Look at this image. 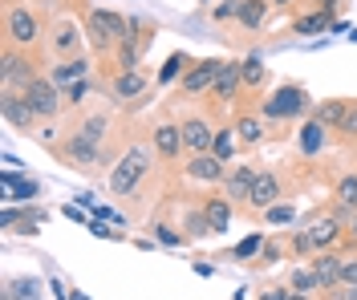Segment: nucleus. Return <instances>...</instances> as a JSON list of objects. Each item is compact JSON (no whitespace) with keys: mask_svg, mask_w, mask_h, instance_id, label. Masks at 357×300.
I'll return each instance as SVG.
<instances>
[{"mask_svg":"<svg viewBox=\"0 0 357 300\" xmlns=\"http://www.w3.org/2000/svg\"><path fill=\"white\" fill-rule=\"evenodd\" d=\"M49 49H53V57L61 61V57H82V33H77V24L73 21H57L49 29Z\"/></svg>","mask_w":357,"mask_h":300,"instance_id":"nucleus-14","label":"nucleus"},{"mask_svg":"<svg viewBox=\"0 0 357 300\" xmlns=\"http://www.w3.org/2000/svg\"><path fill=\"white\" fill-rule=\"evenodd\" d=\"M312 110V97L305 86H296V81H284V86H276V90L264 97V106H260V114L268 122H296V118H305Z\"/></svg>","mask_w":357,"mask_h":300,"instance_id":"nucleus-3","label":"nucleus"},{"mask_svg":"<svg viewBox=\"0 0 357 300\" xmlns=\"http://www.w3.org/2000/svg\"><path fill=\"white\" fill-rule=\"evenodd\" d=\"M354 239H357V215H354Z\"/></svg>","mask_w":357,"mask_h":300,"instance_id":"nucleus-51","label":"nucleus"},{"mask_svg":"<svg viewBox=\"0 0 357 300\" xmlns=\"http://www.w3.org/2000/svg\"><path fill=\"white\" fill-rule=\"evenodd\" d=\"M195 4H215V0H195Z\"/></svg>","mask_w":357,"mask_h":300,"instance_id":"nucleus-52","label":"nucleus"},{"mask_svg":"<svg viewBox=\"0 0 357 300\" xmlns=\"http://www.w3.org/2000/svg\"><path fill=\"white\" fill-rule=\"evenodd\" d=\"M312 244H317V252H325V248H333L337 239H341V219H317L309 228Z\"/></svg>","mask_w":357,"mask_h":300,"instance_id":"nucleus-24","label":"nucleus"},{"mask_svg":"<svg viewBox=\"0 0 357 300\" xmlns=\"http://www.w3.org/2000/svg\"><path fill=\"white\" fill-rule=\"evenodd\" d=\"M142 49H146V33H130L126 41H118V70H138Z\"/></svg>","mask_w":357,"mask_h":300,"instance_id":"nucleus-22","label":"nucleus"},{"mask_svg":"<svg viewBox=\"0 0 357 300\" xmlns=\"http://www.w3.org/2000/svg\"><path fill=\"white\" fill-rule=\"evenodd\" d=\"M289 300H309V292H296V288H289Z\"/></svg>","mask_w":357,"mask_h":300,"instance_id":"nucleus-48","label":"nucleus"},{"mask_svg":"<svg viewBox=\"0 0 357 300\" xmlns=\"http://www.w3.org/2000/svg\"><path fill=\"white\" fill-rule=\"evenodd\" d=\"M345 142H354L357 139V106H349V114H345V122H341V130H337Z\"/></svg>","mask_w":357,"mask_h":300,"instance_id":"nucleus-43","label":"nucleus"},{"mask_svg":"<svg viewBox=\"0 0 357 300\" xmlns=\"http://www.w3.org/2000/svg\"><path fill=\"white\" fill-rule=\"evenodd\" d=\"M69 300H89V297H86V292H73V297H69Z\"/></svg>","mask_w":357,"mask_h":300,"instance_id":"nucleus-49","label":"nucleus"},{"mask_svg":"<svg viewBox=\"0 0 357 300\" xmlns=\"http://www.w3.org/2000/svg\"><path fill=\"white\" fill-rule=\"evenodd\" d=\"M333 300H357V284H341L333 292Z\"/></svg>","mask_w":357,"mask_h":300,"instance_id":"nucleus-46","label":"nucleus"},{"mask_svg":"<svg viewBox=\"0 0 357 300\" xmlns=\"http://www.w3.org/2000/svg\"><path fill=\"white\" fill-rule=\"evenodd\" d=\"M151 166H155V146H151V142H134L130 150L114 162L110 191H114V195H134L138 183L151 175Z\"/></svg>","mask_w":357,"mask_h":300,"instance_id":"nucleus-1","label":"nucleus"},{"mask_svg":"<svg viewBox=\"0 0 357 300\" xmlns=\"http://www.w3.org/2000/svg\"><path fill=\"white\" fill-rule=\"evenodd\" d=\"M24 97L33 102V110H37V118H45V122H49V118H57V114H61V102H66V90H61V86H57V81H53V77L45 73V77H37V81H33V86L24 90Z\"/></svg>","mask_w":357,"mask_h":300,"instance_id":"nucleus-6","label":"nucleus"},{"mask_svg":"<svg viewBox=\"0 0 357 300\" xmlns=\"http://www.w3.org/2000/svg\"><path fill=\"white\" fill-rule=\"evenodd\" d=\"M240 8H244V0H215L211 4V21H236L240 17Z\"/></svg>","mask_w":357,"mask_h":300,"instance_id":"nucleus-36","label":"nucleus"},{"mask_svg":"<svg viewBox=\"0 0 357 300\" xmlns=\"http://www.w3.org/2000/svg\"><path fill=\"white\" fill-rule=\"evenodd\" d=\"M4 292H8L13 300H41V297H37V292H41V284H37L33 276H13L8 284H4Z\"/></svg>","mask_w":357,"mask_h":300,"instance_id":"nucleus-31","label":"nucleus"},{"mask_svg":"<svg viewBox=\"0 0 357 300\" xmlns=\"http://www.w3.org/2000/svg\"><path fill=\"white\" fill-rule=\"evenodd\" d=\"M57 155L69 162V166H77V171H98L102 166V146L98 142H86L82 134H69V139H61V146H57Z\"/></svg>","mask_w":357,"mask_h":300,"instance_id":"nucleus-9","label":"nucleus"},{"mask_svg":"<svg viewBox=\"0 0 357 300\" xmlns=\"http://www.w3.org/2000/svg\"><path fill=\"white\" fill-rule=\"evenodd\" d=\"M256 175H260V166L256 162H236L231 171H227V179H223V195L240 207L252 199V187H256Z\"/></svg>","mask_w":357,"mask_h":300,"instance_id":"nucleus-10","label":"nucleus"},{"mask_svg":"<svg viewBox=\"0 0 357 300\" xmlns=\"http://www.w3.org/2000/svg\"><path fill=\"white\" fill-rule=\"evenodd\" d=\"M240 77H244V90H260V86L268 81L264 61H260L256 53H252V57H244V61H240Z\"/></svg>","mask_w":357,"mask_h":300,"instance_id":"nucleus-28","label":"nucleus"},{"mask_svg":"<svg viewBox=\"0 0 357 300\" xmlns=\"http://www.w3.org/2000/svg\"><path fill=\"white\" fill-rule=\"evenodd\" d=\"M264 235H260V231H256V235H248V239H240V244H236V260H252V255H260L264 252Z\"/></svg>","mask_w":357,"mask_h":300,"instance_id":"nucleus-37","label":"nucleus"},{"mask_svg":"<svg viewBox=\"0 0 357 300\" xmlns=\"http://www.w3.org/2000/svg\"><path fill=\"white\" fill-rule=\"evenodd\" d=\"M272 4H280V8H289V4H292V0H272Z\"/></svg>","mask_w":357,"mask_h":300,"instance_id":"nucleus-50","label":"nucleus"},{"mask_svg":"<svg viewBox=\"0 0 357 300\" xmlns=\"http://www.w3.org/2000/svg\"><path fill=\"white\" fill-rule=\"evenodd\" d=\"M264 219L268 223H292V219H296V207H292V203H272V207L264 211Z\"/></svg>","mask_w":357,"mask_h":300,"instance_id":"nucleus-38","label":"nucleus"},{"mask_svg":"<svg viewBox=\"0 0 357 300\" xmlns=\"http://www.w3.org/2000/svg\"><path fill=\"white\" fill-rule=\"evenodd\" d=\"M309 268L317 272V280H321V292H333L337 284H341V252H333V248L309 255Z\"/></svg>","mask_w":357,"mask_h":300,"instance_id":"nucleus-17","label":"nucleus"},{"mask_svg":"<svg viewBox=\"0 0 357 300\" xmlns=\"http://www.w3.org/2000/svg\"><path fill=\"white\" fill-rule=\"evenodd\" d=\"M203 215H207V223H211V231H215V235H223V231L231 228V215H236V203H231L227 195H215V199H207V203H203Z\"/></svg>","mask_w":357,"mask_h":300,"instance_id":"nucleus-20","label":"nucleus"},{"mask_svg":"<svg viewBox=\"0 0 357 300\" xmlns=\"http://www.w3.org/2000/svg\"><path fill=\"white\" fill-rule=\"evenodd\" d=\"M41 73H37V65H33V57L29 53H21V49H4V65H0V81H4V90H29L33 81H37Z\"/></svg>","mask_w":357,"mask_h":300,"instance_id":"nucleus-5","label":"nucleus"},{"mask_svg":"<svg viewBox=\"0 0 357 300\" xmlns=\"http://www.w3.org/2000/svg\"><path fill=\"white\" fill-rule=\"evenodd\" d=\"M4 41L13 49H33L41 41V17L29 4H8L4 8Z\"/></svg>","mask_w":357,"mask_h":300,"instance_id":"nucleus-4","label":"nucleus"},{"mask_svg":"<svg viewBox=\"0 0 357 300\" xmlns=\"http://www.w3.org/2000/svg\"><path fill=\"white\" fill-rule=\"evenodd\" d=\"M73 134H82L86 142H98V146H102L106 134H110V118H106V114H89V118L77 122V130H73Z\"/></svg>","mask_w":357,"mask_h":300,"instance_id":"nucleus-23","label":"nucleus"},{"mask_svg":"<svg viewBox=\"0 0 357 300\" xmlns=\"http://www.w3.org/2000/svg\"><path fill=\"white\" fill-rule=\"evenodd\" d=\"M211 155H215V159H223V162H231V155H236V126H220V130H215Z\"/></svg>","mask_w":357,"mask_h":300,"instance_id":"nucleus-32","label":"nucleus"},{"mask_svg":"<svg viewBox=\"0 0 357 300\" xmlns=\"http://www.w3.org/2000/svg\"><path fill=\"white\" fill-rule=\"evenodd\" d=\"M183 171H187V179H195V183H223V179H227V162L215 159L211 150H207V155H191V162H187Z\"/></svg>","mask_w":357,"mask_h":300,"instance_id":"nucleus-16","label":"nucleus"},{"mask_svg":"<svg viewBox=\"0 0 357 300\" xmlns=\"http://www.w3.org/2000/svg\"><path fill=\"white\" fill-rule=\"evenodd\" d=\"M130 33H134V21L122 17V13H114V8H89L86 13V37L98 53H106L118 41H126Z\"/></svg>","mask_w":357,"mask_h":300,"instance_id":"nucleus-2","label":"nucleus"},{"mask_svg":"<svg viewBox=\"0 0 357 300\" xmlns=\"http://www.w3.org/2000/svg\"><path fill=\"white\" fill-rule=\"evenodd\" d=\"M236 139L244 142V146H260L264 142V122L256 114H240L236 118Z\"/></svg>","mask_w":357,"mask_h":300,"instance_id":"nucleus-26","label":"nucleus"},{"mask_svg":"<svg viewBox=\"0 0 357 300\" xmlns=\"http://www.w3.org/2000/svg\"><path fill=\"white\" fill-rule=\"evenodd\" d=\"M260 300H289V288H268Z\"/></svg>","mask_w":357,"mask_h":300,"instance_id":"nucleus-47","label":"nucleus"},{"mask_svg":"<svg viewBox=\"0 0 357 300\" xmlns=\"http://www.w3.org/2000/svg\"><path fill=\"white\" fill-rule=\"evenodd\" d=\"M329 13H325V8H317V13H305V17H296V21H292V33H296V37H317V33H325V29H329Z\"/></svg>","mask_w":357,"mask_h":300,"instance_id":"nucleus-25","label":"nucleus"},{"mask_svg":"<svg viewBox=\"0 0 357 300\" xmlns=\"http://www.w3.org/2000/svg\"><path fill=\"white\" fill-rule=\"evenodd\" d=\"M337 203L341 207H349V211H357V175H345V179H337Z\"/></svg>","mask_w":357,"mask_h":300,"instance_id":"nucleus-35","label":"nucleus"},{"mask_svg":"<svg viewBox=\"0 0 357 300\" xmlns=\"http://www.w3.org/2000/svg\"><path fill=\"white\" fill-rule=\"evenodd\" d=\"M349 106H354L349 97H325V102L312 110V118H317L325 130H341V122H345V114H349Z\"/></svg>","mask_w":357,"mask_h":300,"instance_id":"nucleus-21","label":"nucleus"},{"mask_svg":"<svg viewBox=\"0 0 357 300\" xmlns=\"http://www.w3.org/2000/svg\"><path fill=\"white\" fill-rule=\"evenodd\" d=\"M223 57H207V61H195L191 70L183 73V81H178V90L187 93V97H199V93H211V86L220 81V73H223Z\"/></svg>","mask_w":357,"mask_h":300,"instance_id":"nucleus-7","label":"nucleus"},{"mask_svg":"<svg viewBox=\"0 0 357 300\" xmlns=\"http://www.w3.org/2000/svg\"><path fill=\"white\" fill-rule=\"evenodd\" d=\"M240 90H244V77H240V61H227V65H223V73H220V81L211 86V97L227 106V102H236V97H240Z\"/></svg>","mask_w":357,"mask_h":300,"instance_id":"nucleus-18","label":"nucleus"},{"mask_svg":"<svg viewBox=\"0 0 357 300\" xmlns=\"http://www.w3.org/2000/svg\"><path fill=\"white\" fill-rule=\"evenodd\" d=\"M86 73H89V61H86V57H66V61L49 65V77H53L61 90H69L73 81H86Z\"/></svg>","mask_w":357,"mask_h":300,"instance_id":"nucleus-19","label":"nucleus"},{"mask_svg":"<svg viewBox=\"0 0 357 300\" xmlns=\"http://www.w3.org/2000/svg\"><path fill=\"white\" fill-rule=\"evenodd\" d=\"M187 70H191V65H187V53H171L167 65L158 70V86H175V81H183V73Z\"/></svg>","mask_w":357,"mask_h":300,"instance_id":"nucleus-30","label":"nucleus"},{"mask_svg":"<svg viewBox=\"0 0 357 300\" xmlns=\"http://www.w3.org/2000/svg\"><path fill=\"white\" fill-rule=\"evenodd\" d=\"M89 231H93V235H102V239H114V231L106 228V223H102V219H98V215H89V223H86Z\"/></svg>","mask_w":357,"mask_h":300,"instance_id":"nucleus-45","label":"nucleus"},{"mask_svg":"<svg viewBox=\"0 0 357 300\" xmlns=\"http://www.w3.org/2000/svg\"><path fill=\"white\" fill-rule=\"evenodd\" d=\"M86 97H89V81H73V86L66 90V102H69V106H82Z\"/></svg>","mask_w":357,"mask_h":300,"instance_id":"nucleus-42","label":"nucleus"},{"mask_svg":"<svg viewBox=\"0 0 357 300\" xmlns=\"http://www.w3.org/2000/svg\"><path fill=\"white\" fill-rule=\"evenodd\" d=\"M321 146H325V126H321V122L312 118L309 126L301 130V150H305V155H317Z\"/></svg>","mask_w":357,"mask_h":300,"instance_id":"nucleus-34","label":"nucleus"},{"mask_svg":"<svg viewBox=\"0 0 357 300\" xmlns=\"http://www.w3.org/2000/svg\"><path fill=\"white\" fill-rule=\"evenodd\" d=\"M183 235H187V239H207V235H215L211 223H207V215H203V207H191L183 215Z\"/></svg>","mask_w":357,"mask_h":300,"instance_id":"nucleus-29","label":"nucleus"},{"mask_svg":"<svg viewBox=\"0 0 357 300\" xmlns=\"http://www.w3.org/2000/svg\"><path fill=\"white\" fill-rule=\"evenodd\" d=\"M268 4H272V0H244V8H240V17H236L244 33H256V29L264 24V17H268Z\"/></svg>","mask_w":357,"mask_h":300,"instance_id":"nucleus-27","label":"nucleus"},{"mask_svg":"<svg viewBox=\"0 0 357 300\" xmlns=\"http://www.w3.org/2000/svg\"><path fill=\"white\" fill-rule=\"evenodd\" d=\"M289 244H292V255H317V244H312L309 228H301V231L289 239Z\"/></svg>","mask_w":357,"mask_h":300,"instance_id":"nucleus-39","label":"nucleus"},{"mask_svg":"<svg viewBox=\"0 0 357 300\" xmlns=\"http://www.w3.org/2000/svg\"><path fill=\"white\" fill-rule=\"evenodd\" d=\"M151 146H155L158 159H178L187 146H183V126L178 122H158L151 130Z\"/></svg>","mask_w":357,"mask_h":300,"instance_id":"nucleus-15","label":"nucleus"},{"mask_svg":"<svg viewBox=\"0 0 357 300\" xmlns=\"http://www.w3.org/2000/svg\"><path fill=\"white\" fill-rule=\"evenodd\" d=\"M280 199H284V183H280V175H276V171H260V175H256V187H252L248 207L252 211H268L272 203H280Z\"/></svg>","mask_w":357,"mask_h":300,"instance_id":"nucleus-12","label":"nucleus"},{"mask_svg":"<svg viewBox=\"0 0 357 300\" xmlns=\"http://www.w3.org/2000/svg\"><path fill=\"white\" fill-rule=\"evenodd\" d=\"M341 284H357V255H341Z\"/></svg>","mask_w":357,"mask_h":300,"instance_id":"nucleus-41","label":"nucleus"},{"mask_svg":"<svg viewBox=\"0 0 357 300\" xmlns=\"http://www.w3.org/2000/svg\"><path fill=\"white\" fill-rule=\"evenodd\" d=\"M146 90H151V77H146L142 70H118L114 81H110V97L122 102V106H126V102H138Z\"/></svg>","mask_w":357,"mask_h":300,"instance_id":"nucleus-11","label":"nucleus"},{"mask_svg":"<svg viewBox=\"0 0 357 300\" xmlns=\"http://www.w3.org/2000/svg\"><path fill=\"white\" fill-rule=\"evenodd\" d=\"M289 288H296V292H321V280H317V272L312 268H292L289 272Z\"/></svg>","mask_w":357,"mask_h":300,"instance_id":"nucleus-33","label":"nucleus"},{"mask_svg":"<svg viewBox=\"0 0 357 300\" xmlns=\"http://www.w3.org/2000/svg\"><path fill=\"white\" fill-rule=\"evenodd\" d=\"M280 252H284L280 244H264V252L256 255V264H276V260H280Z\"/></svg>","mask_w":357,"mask_h":300,"instance_id":"nucleus-44","label":"nucleus"},{"mask_svg":"<svg viewBox=\"0 0 357 300\" xmlns=\"http://www.w3.org/2000/svg\"><path fill=\"white\" fill-rule=\"evenodd\" d=\"M155 239H158V244H167V248H175V244H183L187 235H178V231H171L167 223H155Z\"/></svg>","mask_w":357,"mask_h":300,"instance_id":"nucleus-40","label":"nucleus"},{"mask_svg":"<svg viewBox=\"0 0 357 300\" xmlns=\"http://www.w3.org/2000/svg\"><path fill=\"white\" fill-rule=\"evenodd\" d=\"M0 114H4V122H8L13 130H21V134H29V130L41 122L37 110H33V102H29L21 90H4L0 93Z\"/></svg>","mask_w":357,"mask_h":300,"instance_id":"nucleus-8","label":"nucleus"},{"mask_svg":"<svg viewBox=\"0 0 357 300\" xmlns=\"http://www.w3.org/2000/svg\"><path fill=\"white\" fill-rule=\"evenodd\" d=\"M183 126V146H187V155H207L211 150V142H215V130H211V122L207 118H183L178 122Z\"/></svg>","mask_w":357,"mask_h":300,"instance_id":"nucleus-13","label":"nucleus"}]
</instances>
